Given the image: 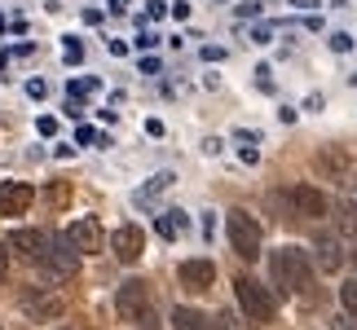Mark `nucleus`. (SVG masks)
Masks as SVG:
<instances>
[{
	"label": "nucleus",
	"mask_w": 357,
	"mask_h": 330,
	"mask_svg": "<svg viewBox=\"0 0 357 330\" xmlns=\"http://www.w3.org/2000/svg\"><path fill=\"white\" fill-rule=\"evenodd\" d=\"M269 278H273V286H278V291L300 295V291L313 282L309 251H305V246H278V251L269 256Z\"/></svg>",
	"instance_id": "f257e3e1"
},
{
	"label": "nucleus",
	"mask_w": 357,
	"mask_h": 330,
	"mask_svg": "<svg viewBox=\"0 0 357 330\" xmlns=\"http://www.w3.org/2000/svg\"><path fill=\"white\" fill-rule=\"evenodd\" d=\"M225 233H229V246H234V256L238 260H260V242H265V233H260V220L252 216V212H243V207H234L225 216Z\"/></svg>",
	"instance_id": "f03ea898"
},
{
	"label": "nucleus",
	"mask_w": 357,
	"mask_h": 330,
	"mask_svg": "<svg viewBox=\"0 0 357 330\" xmlns=\"http://www.w3.org/2000/svg\"><path fill=\"white\" fill-rule=\"evenodd\" d=\"M115 313H119L123 322H132V326L155 322V299H150V286L142 278H128L115 291Z\"/></svg>",
	"instance_id": "7ed1b4c3"
},
{
	"label": "nucleus",
	"mask_w": 357,
	"mask_h": 330,
	"mask_svg": "<svg viewBox=\"0 0 357 330\" xmlns=\"http://www.w3.org/2000/svg\"><path fill=\"white\" fill-rule=\"evenodd\" d=\"M36 269H40V278H45V282H71L75 273H79V251L66 238H53L45 246V256L36 260Z\"/></svg>",
	"instance_id": "20e7f679"
},
{
	"label": "nucleus",
	"mask_w": 357,
	"mask_h": 330,
	"mask_svg": "<svg viewBox=\"0 0 357 330\" xmlns=\"http://www.w3.org/2000/svg\"><path fill=\"white\" fill-rule=\"evenodd\" d=\"M234 295H238V304H243V313H247V322H256V326L273 322V299H269V291H265L256 278H238V282H234Z\"/></svg>",
	"instance_id": "39448f33"
},
{
	"label": "nucleus",
	"mask_w": 357,
	"mask_h": 330,
	"mask_svg": "<svg viewBox=\"0 0 357 330\" xmlns=\"http://www.w3.org/2000/svg\"><path fill=\"white\" fill-rule=\"evenodd\" d=\"M18 308H22L26 322H58L62 313H66V299H62L58 291H45V286H36V291H22Z\"/></svg>",
	"instance_id": "423d86ee"
},
{
	"label": "nucleus",
	"mask_w": 357,
	"mask_h": 330,
	"mask_svg": "<svg viewBox=\"0 0 357 330\" xmlns=\"http://www.w3.org/2000/svg\"><path fill=\"white\" fill-rule=\"evenodd\" d=\"M66 242H71L79 256H93V251H102L106 233H102V225H98L93 216H84V220H75V225L66 229Z\"/></svg>",
	"instance_id": "0eeeda50"
},
{
	"label": "nucleus",
	"mask_w": 357,
	"mask_h": 330,
	"mask_svg": "<svg viewBox=\"0 0 357 330\" xmlns=\"http://www.w3.org/2000/svg\"><path fill=\"white\" fill-rule=\"evenodd\" d=\"M111 251L123 260V265H137V260H142V251H146V233L137 229V225H119V229L111 233Z\"/></svg>",
	"instance_id": "6e6552de"
},
{
	"label": "nucleus",
	"mask_w": 357,
	"mask_h": 330,
	"mask_svg": "<svg viewBox=\"0 0 357 330\" xmlns=\"http://www.w3.org/2000/svg\"><path fill=\"white\" fill-rule=\"evenodd\" d=\"M49 242H53L49 229H13V233H9V251H18L22 260H40Z\"/></svg>",
	"instance_id": "1a4fd4ad"
},
{
	"label": "nucleus",
	"mask_w": 357,
	"mask_h": 330,
	"mask_svg": "<svg viewBox=\"0 0 357 330\" xmlns=\"http://www.w3.org/2000/svg\"><path fill=\"white\" fill-rule=\"evenodd\" d=\"M31 198H36V189L26 181H5L0 185V216H22L31 207Z\"/></svg>",
	"instance_id": "9d476101"
},
{
	"label": "nucleus",
	"mask_w": 357,
	"mask_h": 330,
	"mask_svg": "<svg viewBox=\"0 0 357 330\" xmlns=\"http://www.w3.org/2000/svg\"><path fill=\"white\" fill-rule=\"evenodd\" d=\"M313 168H318L326 181H344L349 176V155L340 146H318V155H313Z\"/></svg>",
	"instance_id": "9b49d317"
},
{
	"label": "nucleus",
	"mask_w": 357,
	"mask_h": 330,
	"mask_svg": "<svg viewBox=\"0 0 357 330\" xmlns=\"http://www.w3.org/2000/svg\"><path fill=\"white\" fill-rule=\"evenodd\" d=\"M176 278H181L185 291H208V286L216 282V265L212 260H185V265L176 269Z\"/></svg>",
	"instance_id": "f8f14e48"
},
{
	"label": "nucleus",
	"mask_w": 357,
	"mask_h": 330,
	"mask_svg": "<svg viewBox=\"0 0 357 330\" xmlns=\"http://www.w3.org/2000/svg\"><path fill=\"white\" fill-rule=\"evenodd\" d=\"M291 203H296V216H309V220H322L326 207H331L326 194H322V189H313V185H296L291 189Z\"/></svg>",
	"instance_id": "ddd939ff"
},
{
	"label": "nucleus",
	"mask_w": 357,
	"mask_h": 330,
	"mask_svg": "<svg viewBox=\"0 0 357 330\" xmlns=\"http://www.w3.org/2000/svg\"><path fill=\"white\" fill-rule=\"evenodd\" d=\"M313 256H318L322 273H340V265L349 260V251L340 246V238H318V242H313Z\"/></svg>",
	"instance_id": "4468645a"
},
{
	"label": "nucleus",
	"mask_w": 357,
	"mask_h": 330,
	"mask_svg": "<svg viewBox=\"0 0 357 330\" xmlns=\"http://www.w3.org/2000/svg\"><path fill=\"white\" fill-rule=\"evenodd\" d=\"M172 330H221L208 313H199V308H172Z\"/></svg>",
	"instance_id": "2eb2a0df"
},
{
	"label": "nucleus",
	"mask_w": 357,
	"mask_h": 330,
	"mask_svg": "<svg viewBox=\"0 0 357 330\" xmlns=\"http://www.w3.org/2000/svg\"><path fill=\"white\" fill-rule=\"evenodd\" d=\"M185 225H190V220H185V212H163V216H155V233H159V238L163 242H172V238H181V233H185Z\"/></svg>",
	"instance_id": "dca6fc26"
},
{
	"label": "nucleus",
	"mask_w": 357,
	"mask_h": 330,
	"mask_svg": "<svg viewBox=\"0 0 357 330\" xmlns=\"http://www.w3.org/2000/svg\"><path fill=\"white\" fill-rule=\"evenodd\" d=\"M331 220H335V229L344 233V238H357V203H353V198H340Z\"/></svg>",
	"instance_id": "f3484780"
},
{
	"label": "nucleus",
	"mask_w": 357,
	"mask_h": 330,
	"mask_svg": "<svg viewBox=\"0 0 357 330\" xmlns=\"http://www.w3.org/2000/svg\"><path fill=\"white\" fill-rule=\"evenodd\" d=\"M168 185H176V176H172V172H159V176H150V185H142V189H137V194H132V203H137V207H146V203L155 198V194H163Z\"/></svg>",
	"instance_id": "a211bd4d"
},
{
	"label": "nucleus",
	"mask_w": 357,
	"mask_h": 330,
	"mask_svg": "<svg viewBox=\"0 0 357 330\" xmlns=\"http://www.w3.org/2000/svg\"><path fill=\"white\" fill-rule=\"evenodd\" d=\"M102 88V79L98 75H84V79H71V84H66V93H71L75 102H84V97H93V93Z\"/></svg>",
	"instance_id": "6ab92c4d"
},
{
	"label": "nucleus",
	"mask_w": 357,
	"mask_h": 330,
	"mask_svg": "<svg viewBox=\"0 0 357 330\" xmlns=\"http://www.w3.org/2000/svg\"><path fill=\"white\" fill-rule=\"evenodd\" d=\"M75 146H111V136L98 132V128H89V123H79V128H75Z\"/></svg>",
	"instance_id": "aec40b11"
},
{
	"label": "nucleus",
	"mask_w": 357,
	"mask_h": 330,
	"mask_svg": "<svg viewBox=\"0 0 357 330\" xmlns=\"http://www.w3.org/2000/svg\"><path fill=\"white\" fill-rule=\"evenodd\" d=\"M340 304H344L349 317H357V278H344V282H340Z\"/></svg>",
	"instance_id": "412c9836"
},
{
	"label": "nucleus",
	"mask_w": 357,
	"mask_h": 330,
	"mask_svg": "<svg viewBox=\"0 0 357 330\" xmlns=\"http://www.w3.org/2000/svg\"><path fill=\"white\" fill-rule=\"evenodd\" d=\"M62 58H66V66H79V62H84V45H79L75 36H66L62 40Z\"/></svg>",
	"instance_id": "4be33fe9"
},
{
	"label": "nucleus",
	"mask_w": 357,
	"mask_h": 330,
	"mask_svg": "<svg viewBox=\"0 0 357 330\" xmlns=\"http://www.w3.org/2000/svg\"><path fill=\"white\" fill-rule=\"evenodd\" d=\"M256 88H260V93H273V88H278V84H273V71H269V66H256Z\"/></svg>",
	"instance_id": "5701e85b"
},
{
	"label": "nucleus",
	"mask_w": 357,
	"mask_h": 330,
	"mask_svg": "<svg viewBox=\"0 0 357 330\" xmlns=\"http://www.w3.org/2000/svg\"><path fill=\"white\" fill-rule=\"evenodd\" d=\"M216 326H221V330H256V326H243V317H234V313H221Z\"/></svg>",
	"instance_id": "b1692460"
},
{
	"label": "nucleus",
	"mask_w": 357,
	"mask_h": 330,
	"mask_svg": "<svg viewBox=\"0 0 357 330\" xmlns=\"http://www.w3.org/2000/svg\"><path fill=\"white\" fill-rule=\"evenodd\" d=\"M36 132L40 136H58V119H53V115H40L36 119Z\"/></svg>",
	"instance_id": "393cba45"
},
{
	"label": "nucleus",
	"mask_w": 357,
	"mask_h": 330,
	"mask_svg": "<svg viewBox=\"0 0 357 330\" xmlns=\"http://www.w3.org/2000/svg\"><path fill=\"white\" fill-rule=\"evenodd\" d=\"M326 45H331L335 53H349V49H353V36H349V31H335L331 40H326Z\"/></svg>",
	"instance_id": "a878e982"
},
{
	"label": "nucleus",
	"mask_w": 357,
	"mask_h": 330,
	"mask_svg": "<svg viewBox=\"0 0 357 330\" xmlns=\"http://www.w3.org/2000/svg\"><path fill=\"white\" fill-rule=\"evenodd\" d=\"M26 97H49V84H45V79H26Z\"/></svg>",
	"instance_id": "bb28decb"
},
{
	"label": "nucleus",
	"mask_w": 357,
	"mask_h": 330,
	"mask_svg": "<svg viewBox=\"0 0 357 330\" xmlns=\"http://www.w3.org/2000/svg\"><path fill=\"white\" fill-rule=\"evenodd\" d=\"M163 13H168V5H163V0H150V5H146V22L163 18Z\"/></svg>",
	"instance_id": "cd10ccee"
},
{
	"label": "nucleus",
	"mask_w": 357,
	"mask_h": 330,
	"mask_svg": "<svg viewBox=\"0 0 357 330\" xmlns=\"http://www.w3.org/2000/svg\"><path fill=\"white\" fill-rule=\"evenodd\" d=\"M203 62H225V49L221 45H203Z\"/></svg>",
	"instance_id": "c85d7f7f"
},
{
	"label": "nucleus",
	"mask_w": 357,
	"mask_h": 330,
	"mask_svg": "<svg viewBox=\"0 0 357 330\" xmlns=\"http://www.w3.org/2000/svg\"><path fill=\"white\" fill-rule=\"evenodd\" d=\"M168 13H172L176 22H185V18H190V5H185V0H172V5H168Z\"/></svg>",
	"instance_id": "c756f323"
},
{
	"label": "nucleus",
	"mask_w": 357,
	"mask_h": 330,
	"mask_svg": "<svg viewBox=\"0 0 357 330\" xmlns=\"http://www.w3.org/2000/svg\"><path fill=\"white\" fill-rule=\"evenodd\" d=\"M238 159L247 163V168H256V163H260V150H256V146H243V150H238Z\"/></svg>",
	"instance_id": "7c9ffc66"
},
{
	"label": "nucleus",
	"mask_w": 357,
	"mask_h": 330,
	"mask_svg": "<svg viewBox=\"0 0 357 330\" xmlns=\"http://www.w3.org/2000/svg\"><path fill=\"white\" fill-rule=\"evenodd\" d=\"M269 40H273V26H256L252 31V45H269Z\"/></svg>",
	"instance_id": "2f4dec72"
},
{
	"label": "nucleus",
	"mask_w": 357,
	"mask_h": 330,
	"mask_svg": "<svg viewBox=\"0 0 357 330\" xmlns=\"http://www.w3.org/2000/svg\"><path fill=\"white\" fill-rule=\"evenodd\" d=\"M132 45H137V49H155V45H159V36H150V31H142V36L132 40Z\"/></svg>",
	"instance_id": "473e14b6"
},
{
	"label": "nucleus",
	"mask_w": 357,
	"mask_h": 330,
	"mask_svg": "<svg viewBox=\"0 0 357 330\" xmlns=\"http://www.w3.org/2000/svg\"><path fill=\"white\" fill-rule=\"evenodd\" d=\"M66 194H71L66 185H49V203H66Z\"/></svg>",
	"instance_id": "72a5a7b5"
},
{
	"label": "nucleus",
	"mask_w": 357,
	"mask_h": 330,
	"mask_svg": "<svg viewBox=\"0 0 357 330\" xmlns=\"http://www.w3.org/2000/svg\"><path fill=\"white\" fill-rule=\"evenodd\" d=\"M106 49H111V58H123V53H128V45H123V40H106Z\"/></svg>",
	"instance_id": "f704fd0d"
},
{
	"label": "nucleus",
	"mask_w": 357,
	"mask_h": 330,
	"mask_svg": "<svg viewBox=\"0 0 357 330\" xmlns=\"http://www.w3.org/2000/svg\"><path fill=\"white\" fill-rule=\"evenodd\" d=\"M256 13H260V5H256V0H247V5H238V18H256Z\"/></svg>",
	"instance_id": "c9c22d12"
},
{
	"label": "nucleus",
	"mask_w": 357,
	"mask_h": 330,
	"mask_svg": "<svg viewBox=\"0 0 357 330\" xmlns=\"http://www.w3.org/2000/svg\"><path fill=\"white\" fill-rule=\"evenodd\" d=\"M142 75H159V58H142Z\"/></svg>",
	"instance_id": "e433bc0d"
},
{
	"label": "nucleus",
	"mask_w": 357,
	"mask_h": 330,
	"mask_svg": "<svg viewBox=\"0 0 357 330\" xmlns=\"http://www.w3.org/2000/svg\"><path fill=\"white\" fill-rule=\"evenodd\" d=\"M146 136H163V119H146Z\"/></svg>",
	"instance_id": "4c0bfd02"
},
{
	"label": "nucleus",
	"mask_w": 357,
	"mask_h": 330,
	"mask_svg": "<svg viewBox=\"0 0 357 330\" xmlns=\"http://www.w3.org/2000/svg\"><path fill=\"white\" fill-rule=\"evenodd\" d=\"M5 273H9V242L0 246V282H5Z\"/></svg>",
	"instance_id": "58836bf2"
},
{
	"label": "nucleus",
	"mask_w": 357,
	"mask_h": 330,
	"mask_svg": "<svg viewBox=\"0 0 357 330\" xmlns=\"http://www.w3.org/2000/svg\"><path fill=\"white\" fill-rule=\"evenodd\" d=\"M331 330H357V317H349V313H344V317H340Z\"/></svg>",
	"instance_id": "ea45409f"
},
{
	"label": "nucleus",
	"mask_w": 357,
	"mask_h": 330,
	"mask_svg": "<svg viewBox=\"0 0 357 330\" xmlns=\"http://www.w3.org/2000/svg\"><path fill=\"white\" fill-rule=\"evenodd\" d=\"M106 9H111V13H128V0H106Z\"/></svg>",
	"instance_id": "a19ab883"
},
{
	"label": "nucleus",
	"mask_w": 357,
	"mask_h": 330,
	"mask_svg": "<svg viewBox=\"0 0 357 330\" xmlns=\"http://www.w3.org/2000/svg\"><path fill=\"white\" fill-rule=\"evenodd\" d=\"M291 5H300V9H318V0H291Z\"/></svg>",
	"instance_id": "79ce46f5"
},
{
	"label": "nucleus",
	"mask_w": 357,
	"mask_h": 330,
	"mask_svg": "<svg viewBox=\"0 0 357 330\" xmlns=\"http://www.w3.org/2000/svg\"><path fill=\"white\" fill-rule=\"evenodd\" d=\"M62 330H84V326H62Z\"/></svg>",
	"instance_id": "37998d69"
},
{
	"label": "nucleus",
	"mask_w": 357,
	"mask_h": 330,
	"mask_svg": "<svg viewBox=\"0 0 357 330\" xmlns=\"http://www.w3.org/2000/svg\"><path fill=\"white\" fill-rule=\"evenodd\" d=\"M353 265H357V251H353Z\"/></svg>",
	"instance_id": "c03bdc74"
}]
</instances>
